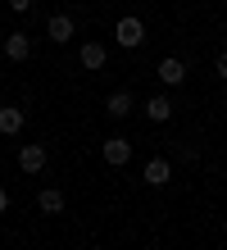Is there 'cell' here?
I'll return each instance as SVG.
<instances>
[{
  "instance_id": "4",
  "label": "cell",
  "mask_w": 227,
  "mask_h": 250,
  "mask_svg": "<svg viewBox=\"0 0 227 250\" xmlns=\"http://www.w3.org/2000/svg\"><path fill=\"white\" fill-rule=\"evenodd\" d=\"M73 32H78V27H73V19H68V14H55V19L45 23V37H50L55 46H68V41H73Z\"/></svg>"
},
{
  "instance_id": "8",
  "label": "cell",
  "mask_w": 227,
  "mask_h": 250,
  "mask_svg": "<svg viewBox=\"0 0 227 250\" xmlns=\"http://www.w3.org/2000/svg\"><path fill=\"white\" fill-rule=\"evenodd\" d=\"M19 168L23 173H41L45 168V146H23L19 150Z\"/></svg>"
},
{
  "instance_id": "10",
  "label": "cell",
  "mask_w": 227,
  "mask_h": 250,
  "mask_svg": "<svg viewBox=\"0 0 227 250\" xmlns=\"http://www.w3.org/2000/svg\"><path fill=\"white\" fill-rule=\"evenodd\" d=\"M37 209L41 214H59V209H64V191H59V187H45L41 196H37Z\"/></svg>"
},
{
  "instance_id": "13",
  "label": "cell",
  "mask_w": 227,
  "mask_h": 250,
  "mask_svg": "<svg viewBox=\"0 0 227 250\" xmlns=\"http://www.w3.org/2000/svg\"><path fill=\"white\" fill-rule=\"evenodd\" d=\"M9 9L14 14H27V9H32V0H9Z\"/></svg>"
},
{
  "instance_id": "12",
  "label": "cell",
  "mask_w": 227,
  "mask_h": 250,
  "mask_svg": "<svg viewBox=\"0 0 227 250\" xmlns=\"http://www.w3.org/2000/svg\"><path fill=\"white\" fill-rule=\"evenodd\" d=\"M104 60H109V55H104L100 41H86V46H82V68L96 73V68H104Z\"/></svg>"
},
{
  "instance_id": "7",
  "label": "cell",
  "mask_w": 227,
  "mask_h": 250,
  "mask_svg": "<svg viewBox=\"0 0 227 250\" xmlns=\"http://www.w3.org/2000/svg\"><path fill=\"white\" fill-rule=\"evenodd\" d=\"M159 82L164 86H177V82H186V64H182V60H173V55H168V60H159Z\"/></svg>"
},
{
  "instance_id": "15",
  "label": "cell",
  "mask_w": 227,
  "mask_h": 250,
  "mask_svg": "<svg viewBox=\"0 0 227 250\" xmlns=\"http://www.w3.org/2000/svg\"><path fill=\"white\" fill-rule=\"evenodd\" d=\"M5 209H9V191L0 187V214H5Z\"/></svg>"
},
{
  "instance_id": "3",
  "label": "cell",
  "mask_w": 227,
  "mask_h": 250,
  "mask_svg": "<svg viewBox=\"0 0 227 250\" xmlns=\"http://www.w3.org/2000/svg\"><path fill=\"white\" fill-rule=\"evenodd\" d=\"M168 178H173V164H168L164 155H155V159L141 168V182H150V187H168Z\"/></svg>"
},
{
  "instance_id": "2",
  "label": "cell",
  "mask_w": 227,
  "mask_h": 250,
  "mask_svg": "<svg viewBox=\"0 0 227 250\" xmlns=\"http://www.w3.org/2000/svg\"><path fill=\"white\" fill-rule=\"evenodd\" d=\"M100 155H104V164H114V168H123L127 159H132V141H123V137H109L100 146Z\"/></svg>"
},
{
  "instance_id": "11",
  "label": "cell",
  "mask_w": 227,
  "mask_h": 250,
  "mask_svg": "<svg viewBox=\"0 0 227 250\" xmlns=\"http://www.w3.org/2000/svg\"><path fill=\"white\" fill-rule=\"evenodd\" d=\"M104 114H109V119H127V114H132V96L127 91H114L109 100H104Z\"/></svg>"
},
{
  "instance_id": "1",
  "label": "cell",
  "mask_w": 227,
  "mask_h": 250,
  "mask_svg": "<svg viewBox=\"0 0 227 250\" xmlns=\"http://www.w3.org/2000/svg\"><path fill=\"white\" fill-rule=\"evenodd\" d=\"M114 37H118V46H123V50H136V46L145 41V23H141V19H132V14H127V19H118Z\"/></svg>"
},
{
  "instance_id": "6",
  "label": "cell",
  "mask_w": 227,
  "mask_h": 250,
  "mask_svg": "<svg viewBox=\"0 0 227 250\" xmlns=\"http://www.w3.org/2000/svg\"><path fill=\"white\" fill-rule=\"evenodd\" d=\"M27 55H32V41H27V32H9V37H5V60H9V64H23Z\"/></svg>"
},
{
  "instance_id": "9",
  "label": "cell",
  "mask_w": 227,
  "mask_h": 250,
  "mask_svg": "<svg viewBox=\"0 0 227 250\" xmlns=\"http://www.w3.org/2000/svg\"><path fill=\"white\" fill-rule=\"evenodd\" d=\"M145 119H150V123H168V119H173V100H168V96H150V100H145Z\"/></svg>"
},
{
  "instance_id": "14",
  "label": "cell",
  "mask_w": 227,
  "mask_h": 250,
  "mask_svg": "<svg viewBox=\"0 0 227 250\" xmlns=\"http://www.w3.org/2000/svg\"><path fill=\"white\" fill-rule=\"evenodd\" d=\"M214 68H218V78H227V50L218 55V64H214Z\"/></svg>"
},
{
  "instance_id": "5",
  "label": "cell",
  "mask_w": 227,
  "mask_h": 250,
  "mask_svg": "<svg viewBox=\"0 0 227 250\" xmlns=\"http://www.w3.org/2000/svg\"><path fill=\"white\" fill-rule=\"evenodd\" d=\"M23 123H27V114L19 105H0V137H19Z\"/></svg>"
}]
</instances>
